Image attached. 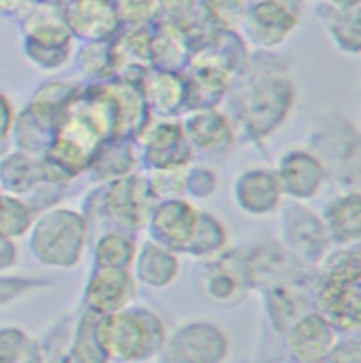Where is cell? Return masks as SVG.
Returning <instances> with one entry per match:
<instances>
[{
	"mask_svg": "<svg viewBox=\"0 0 361 363\" xmlns=\"http://www.w3.org/2000/svg\"><path fill=\"white\" fill-rule=\"evenodd\" d=\"M360 194H340L326 207V230L340 243H357L361 224Z\"/></svg>",
	"mask_w": 361,
	"mask_h": 363,
	"instance_id": "2e32d148",
	"label": "cell"
},
{
	"mask_svg": "<svg viewBox=\"0 0 361 363\" xmlns=\"http://www.w3.org/2000/svg\"><path fill=\"white\" fill-rule=\"evenodd\" d=\"M283 239L285 245L302 260H319L328 247L326 226L302 207L285 209Z\"/></svg>",
	"mask_w": 361,
	"mask_h": 363,
	"instance_id": "52a82bcc",
	"label": "cell"
},
{
	"mask_svg": "<svg viewBox=\"0 0 361 363\" xmlns=\"http://www.w3.org/2000/svg\"><path fill=\"white\" fill-rule=\"evenodd\" d=\"M250 38L260 47L279 45L298 23L296 13L281 0H262L243 17Z\"/></svg>",
	"mask_w": 361,
	"mask_h": 363,
	"instance_id": "9c48e42d",
	"label": "cell"
},
{
	"mask_svg": "<svg viewBox=\"0 0 361 363\" xmlns=\"http://www.w3.org/2000/svg\"><path fill=\"white\" fill-rule=\"evenodd\" d=\"M15 262V247L11 243V239L0 237V269H9Z\"/></svg>",
	"mask_w": 361,
	"mask_h": 363,
	"instance_id": "e575fe53",
	"label": "cell"
},
{
	"mask_svg": "<svg viewBox=\"0 0 361 363\" xmlns=\"http://www.w3.org/2000/svg\"><path fill=\"white\" fill-rule=\"evenodd\" d=\"M228 85H231V72L224 66L207 64V66L199 68L196 74L188 83L190 104L199 106V104L216 101V99H220V95L224 91L228 89Z\"/></svg>",
	"mask_w": 361,
	"mask_h": 363,
	"instance_id": "ffe728a7",
	"label": "cell"
},
{
	"mask_svg": "<svg viewBox=\"0 0 361 363\" xmlns=\"http://www.w3.org/2000/svg\"><path fill=\"white\" fill-rule=\"evenodd\" d=\"M332 4L347 9V6H360V0H332Z\"/></svg>",
	"mask_w": 361,
	"mask_h": 363,
	"instance_id": "8d00e7d4",
	"label": "cell"
},
{
	"mask_svg": "<svg viewBox=\"0 0 361 363\" xmlns=\"http://www.w3.org/2000/svg\"><path fill=\"white\" fill-rule=\"evenodd\" d=\"M0 190H2V188H0Z\"/></svg>",
	"mask_w": 361,
	"mask_h": 363,
	"instance_id": "74e56055",
	"label": "cell"
},
{
	"mask_svg": "<svg viewBox=\"0 0 361 363\" xmlns=\"http://www.w3.org/2000/svg\"><path fill=\"white\" fill-rule=\"evenodd\" d=\"M207 2L213 17H218L224 23H235L237 19H243L245 0H207Z\"/></svg>",
	"mask_w": 361,
	"mask_h": 363,
	"instance_id": "1f68e13d",
	"label": "cell"
},
{
	"mask_svg": "<svg viewBox=\"0 0 361 363\" xmlns=\"http://www.w3.org/2000/svg\"><path fill=\"white\" fill-rule=\"evenodd\" d=\"M155 235L170 247H186L190 245L196 226H199V211L188 203L172 201L159 207L152 220Z\"/></svg>",
	"mask_w": 361,
	"mask_h": 363,
	"instance_id": "4fadbf2b",
	"label": "cell"
},
{
	"mask_svg": "<svg viewBox=\"0 0 361 363\" xmlns=\"http://www.w3.org/2000/svg\"><path fill=\"white\" fill-rule=\"evenodd\" d=\"M294 104V87L285 77L258 79L243 97V121L248 129L262 138L285 118Z\"/></svg>",
	"mask_w": 361,
	"mask_h": 363,
	"instance_id": "277c9868",
	"label": "cell"
},
{
	"mask_svg": "<svg viewBox=\"0 0 361 363\" xmlns=\"http://www.w3.org/2000/svg\"><path fill=\"white\" fill-rule=\"evenodd\" d=\"M30 224L32 213L21 201L13 196H0V237H19L30 228Z\"/></svg>",
	"mask_w": 361,
	"mask_h": 363,
	"instance_id": "4316f807",
	"label": "cell"
},
{
	"mask_svg": "<svg viewBox=\"0 0 361 363\" xmlns=\"http://www.w3.org/2000/svg\"><path fill=\"white\" fill-rule=\"evenodd\" d=\"M30 287V283L21 281V279H0V304L13 300L19 291H26Z\"/></svg>",
	"mask_w": 361,
	"mask_h": 363,
	"instance_id": "836d02e7",
	"label": "cell"
},
{
	"mask_svg": "<svg viewBox=\"0 0 361 363\" xmlns=\"http://www.w3.org/2000/svg\"><path fill=\"white\" fill-rule=\"evenodd\" d=\"M146 247L148 250H144L140 258V277L155 287L170 285L180 269L178 260L157 245H146Z\"/></svg>",
	"mask_w": 361,
	"mask_h": 363,
	"instance_id": "7402d4cb",
	"label": "cell"
},
{
	"mask_svg": "<svg viewBox=\"0 0 361 363\" xmlns=\"http://www.w3.org/2000/svg\"><path fill=\"white\" fill-rule=\"evenodd\" d=\"M201 287L207 300H211L213 304H235L245 294L243 267H237L231 260L211 262L205 267V272L201 277Z\"/></svg>",
	"mask_w": 361,
	"mask_h": 363,
	"instance_id": "9a60e30c",
	"label": "cell"
},
{
	"mask_svg": "<svg viewBox=\"0 0 361 363\" xmlns=\"http://www.w3.org/2000/svg\"><path fill=\"white\" fill-rule=\"evenodd\" d=\"M281 196V186L277 174L267 169H250L237 178L235 184V199L241 209L250 211L252 216H267L277 209Z\"/></svg>",
	"mask_w": 361,
	"mask_h": 363,
	"instance_id": "7c38bea8",
	"label": "cell"
},
{
	"mask_svg": "<svg viewBox=\"0 0 361 363\" xmlns=\"http://www.w3.org/2000/svg\"><path fill=\"white\" fill-rule=\"evenodd\" d=\"M152 313H110L104 321L95 325V340L104 357L112 359H140L150 351L152 328L159 325Z\"/></svg>",
	"mask_w": 361,
	"mask_h": 363,
	"instance_id": "7a4b0ae2",
	"label": "cell"
},
{
	"mask_svg": "<svg viewBox=\"0 0 361 363\" xmlns=\"http://www.w3.org/2000/svg\"><path fill=\"white\" fill-rule=\"evenodd\" d=\"M36 174H38V167H34L28 157L17 155L4 161L0 169V180H4V186H9L11 190L23 192L36 182Z\"/></svg>",
	"mask_w": 361,
	"mask_h": 363,
	"instance_id": "83f0119b",
	"label": "cell"
},
{
	"mask_svg": "<svg viewBox=\"0 0 361 363\" xmlns=\"http://www.w3.org/2000/svg\"><path fill=\"white\" fill-rule=\"evenodd\" d=\"M135 298V281L125 269L101 267L87 287V304L97 315H110L125 308Z\"/></svg>",
	"mask_w": 361,
	"mask_h": 363,
	"instance_id": "30bf717a",
	"label": "cell"
},
{
	"mask_svg": "<svg viewBox=\"0 0 361 363\" xmlns=\"http://www.w3.org/2000/svg\"><path fill=\"white\" fill-rule=\"evenodd\" d=\"M182 148H184V131L178 125H159L148 140L150 157L155 159V165L161 167L182 165V161H178L176 157Z\"/></svg>",
	"mask_w": 361,
	"mask_h": 363,
	"instance_id": "603a6c76",
	"label": "cell"
},
{
	"mask_svg": "<svg viewBox=\"0 0 361 363\" xmlns=\"http://www.w3.org/2000/svg\"><path fill=\"white\" fill-rule=\"evenodd\" d=\"M184 55L186 43L182 38L180 28L176 23L163 26L157 40L152 43V57L157 60V64H161L163 68H178L184 64Z\"/></svg>",
	"mask_w": 361,
	"mask_h": 363,
	"instance_id": "d4e9b609",
	"label": "cell"
},
{
	"mask_svg": "<svg viewBox=\"0 0 361 363\" xmlns=\"http://www.w3.org/2000/svg\"><path fill=\"white\" fill-rule=\"evenodd\" d=\"M334 325L319 313H304L287 330V351L298 362H323L334 351Z\"/></svg>",
	"mask_w": 361,
	"mask_h": 363,
	"instance_id": "5b68a950",
	"label": "cell"
},
{
	"mask_svg": "<svg viewBox=\"0 0 361 363\" xmlns=\"http://www.w3.org/2000/svg\"><path fill=\"white\" fill-rule=\"evenodd\" d=\"M317 15L323 19L326 30L332 34V38L343 51H360V6L343 9L334 4H321L317 9Z\"/></svg>",
	"mask_w": 361,
	"mask_h": 363,
	"instance_id": "ac0fdd59",
	"label": "cell"
},
{
	"mask_svg": "<svg viewBox=\"0 0 361 363\" xmlns=\"http://www.w3.org/2000/svg\"><path fill=\"white\" fill-rule=\"evenodd\" d=\"M68 28L85 38H106L118 26V15L108 0H74L66 11Z\"/></svg>",
	"mask_w": 361,
	"mask_h": 363,
	"instance_id": "5bb4252c",
	"label": "cell"
},
{
	"mask_svg": "<svg viewBox=\"0 0 361 363\" xmlns=\"http://www.w3.org/2000/svg\"><path fill=\"white\" fill-rule=\"evenodd\" d=\"M186 133L196 148L220 150L231 144V129L222 114L216 110H199L186 118Z\"/></svg>",
	"mask_w": 361,
	"mask_h": 363,
	"instance_id": "e0dca14e",
	"label": "cell"
},
{
	"mask_svg": "<svg viewBox=\"0 0 361 363\" xmlns=\"http://www.w3.org/2000/svg\"><path fill=\"white\" fill-rule=\"evenodd\" d=\"M30 4V0H0V11L2 13H15L21 6L26 9Z\"/></svg>",
	"mask_w": 361,
	"mask_h": 363,
	"instance_id": "d590c367",
	"label": "cell"
},
{
	"mask_svg": "<svg viewBox=\"0 0 361 363\" xmlns=\"http://www.w3.org/2000/svg\"><path fill=\"white\" fill-rule=\"evenodd\" d=\"M13 118H15V110L9 97L0 95V142L11 133L13 127Z\"/></svg>",
	"mask_w": 361,
	"mask_h": 363,
	"instance_id": "d6a6232c",
	"label": "cell"
},
{
	"mask_svg": "<svg viewBox=\"0 0 361 363\" xmlns=\"http://www.w3.org/2000/svg\"><path fill=\"white\" fill-rule=\"evenodd\" d=\"M85 243V224L72 211L47 213L34 233V252L51 267H74Z\"/></svg>",
	"mask_w": 361,
	"mask_h": 363,
	"instance_id": "3957f363",
	"label": "cell"
},
{
	"mask_svg": "<svg viewBox=\"0 0 361 363\" xmlns=\"http://www.w3.org/2000/svg\"><path fill=\"white\" fill-rule=\"evenodd\" d=\"M159 6V0H118L116 15L131 23L146 21Z\"/></svg>",
	"mask_w": 361,
	"mask_h": 363,
	"instance_id": "f546056e",
	"label": "cell"
},
{
	"mask_svg": "<svg viewBox=\"0 0 361 363\" xmlns=\"http://www.w3.org/2000/svg\"><path fill=\"white\" fill-rule=\"evenodd\" d=\"M112 68L146 66L152 60V40L144 28L127 32L114 49H110Z\"/></svg>",
	"mask_w": 361,
	"mask_h": 363,
	"instance_id": "44dd1931",
	"label": "cell"
},
{
	"mask_svg": "<svg viewBox=\"0 0 361 363\" xmlns=\"http://www.w3.org/2000/svg\"><path fill=\"white\" fill-rule=\"evenodd\" d=\"M135 256V247L123 235H108L97 245V262L106 269H127Z\"/></svg>",
	"mask_w": 361,
	"mask_h": 363,
	"instance_id": "484cf974",
	"label": "cell"
},
{
	"mask_svg": "<svg viewBox=\"0 0 361 363\" xmlns=\"http://www.w3.org/2000/svg\"><path fill=\"white\" fill-rule=\"evenodd\" d=\"M172 359L178 362H218L228 351V340L211 323H188L174 336Z\"/></svg>",
	"mask_w": 361,
	"mask_h": 363,
	"instance_id": "8992f818",
	"label": "cell"
},
{
	"mask_svg": "<svg viewBox=\"0 0 361 363\" xmlns=\"http://www.w3.org/2000/svg\"><path fill=\"white\" fill-rule=\"evenodd\" d=\"M34 345L19 330H0V362H23L26 351H32Z\"/></svg>",
	"mask_w": 361,
	"mask_h": 363,
	"instance_id": "f1b7e54d",
	"label": "cell"
},
{
	"mask_svg": "<svg viewBox=\"0 0 361 363\" xmlns=\"http://www.w3.org/2000/svg\"><path fill=\"white\" fill-rule=\"evenodd\" d=\"M146 95L159 114H172L180 106L184 87L174 74H155L146 83Z\"/></svg>",
	"mask_w": 361,
	"mask_h": 363,
	"instance_id": "cb8c5ba5",
	"label": "cell"
},
{
	"mask_svg": "<svg viewBox=\"0 0 361 363\" xmlns=\"http://www.w3.org/2000/svg\"><path fill=\"white\" fill-rule=\"evenodd\" d=\"M186 169H182L178 165H170V167H163L159 174H155V192L157 194H165V196H174V194H180L182 188H184V176Z\"/></svg>",
	"mask_w": 361,
	"mask_h": 363,
	"instance_id": "4dcf8cb0",
	"label": "cell"
},
{
	"mask_svg": "<svg viewBox=\"0 0 361 363\" xmlns=\"http://www.w3.org/2000/svg\"><path fill=\"white\" fill-rule=\"evenodd\" d=\"M108 209L116 222L140 228L150 218V190L140 178H123L108 192Z\"/></svg>",
	"mask_w": 361,
	"mask_h": 363,
	"instance_id": "8fae6325",
	"label": "cell"
},
{
	"mask_svg": "<svg viewBox=\"0 0 361 363\" xmlns=\"http://www.w3.org/2000/svg\"><path fill=\"white\" fill-rule=\"evenodd\" d=\"M269 308H271L274 328L287 332L306 313L309 302L304 300V296L298 289L279 285L269 291Z\"/></svg>",
	"mask_w": 361,
	"mask_h": 363,
	"instance_id": "d6986e66",
	"label": "cell"
},
{
	"mask_svg": "<svg viewBox=\"0 0 361 363\" xmlns=\"http://www.w3.org/2000/svg\"><path fill=\"white\" fill-rule=\"evenodd\" d=\"M360 256L357 250L332 256L317 281L319 315L334 328L360 330Z\"/></svg>",
	"mask_w": 361,
	"mask_h": 363,
	"instance_id": "6da1fadb",
	"label": "cell"
},
{
	"mask_svg": "<svg viewBox=\"0 0 361 363\" xmlns=\"http://www.w3.org/2000/svg\"><path fill=\"white\" fill-rule=\"evenodd\" d=\"M323 165L321 161L306 150H289L277 172V180L283 192L294 199H311L323 184Z\"/></svg>",
	"mask_w": 361,
	"mask_h": 363,
	"instance_id": "ba28073f",
	"label": "cell"
}]
</instances>
